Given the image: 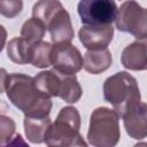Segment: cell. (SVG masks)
<instances>
[{"mask_svg":"<svg viewBox=\"0 0 147 147\" xmlns=\"http://www.w3.org/2000/svg\"><path fill=\"white\" fill-rule=\"evenodd\" d=\"M1 91L9 101L28 117H48L52 109L51 98L40 94L34 78L23 74H6L2 69Z\"/></svg>","mask_w":147,"mask_h":147,"instance_id":"cell-1","label":"cell"},{"mask_svg":"<svg viewBox=\"0 0 147 147\" xmlns=\"http://www.w3.org/2000/svg\"><path fill=\"white\" fill-rule=\"evenodd\" d=\"M103 96L121 118L139 105L141 99L137 79L126 71L116 72L105 80Z\"/></svg>","mask_w":147,"mask_h":147,"instance_id":"cell-2","label":"cell"},{"mask_svg":"<svg viewBox=\"0 0 147 147\" xmlns=\"http://www.w3.org/2000/svg\"><path fill=\"white\" fill-rule=\"evenodd\" d=\"M80 116L75 107L61 108L55 122L48 129L45 144L48 147H87L79 134Z\"/></svg>","mask_w":147,"mask_h":147,"instance_id":"cell-3","label":"cell"},{"mask_svg":"<svg viewBox=\"0 0 147 147\" xmlns=\"http://www.w3.org/2000/svg\"><path fill=\"white\" fill-rule=\"evenodd\" d=\"M119 116L114 109L99 107L90 118L87 140L93 147H115L121 138Z\"/></svg>","mask_w":147,"mask_h":147,"instance_id":"cell-4","label":"cell"},{"mask_svg":"<svg viewBox=\"0 0 147 147\" xmlns=\"http://www.w3.org/2000/svg\"><path fill=\"white\" fill-rule=\"evenodd\" d=\"M115 23L119 31L131 33L137 40L147 38V8H142L136 1H125L121 5Z\"/></svg>","mask_w":147,"mask_h":147,"instance_id":"cell-5","label":"cell"},{"mask_svg":"<svg viewBox=\"0 0 147 147\" xmlns=\"http://www.w3.org/2000/svg\"><path fill=\"white\" fill-rule=\"evenodd\" d=\"M77 10L84 25H111L118 9L113 0H82Z\"/></svg>","mask_w":147,"mask_h":147,"instance_id":"cell-6","label":"cell"},{"mask_svg":"<svg viewBox=\"0 0 147 147\" xmlns=\"http://www.w3.org/2000/svg\"><path fill=\"white\" fill-rule=\"evenodd\" d=\"M51 61L54 70L61 75H75L84 65V59L79 49L67 42L53 46Z\"/></svg>","mask_w":147,"mask_h":147,"instance_id":"cell-7","label":"cell"},{"mask_svg":"<svg viewBox=\"0 0 147 147\" xmlns=\"http://www.w3.org/2000/svg\"><path fill=\"white\" fill-rule=\"evenodd\" d=\"M80 42L87 51L106 49L114 37L111 25H84L78 31Z\"/></svg>","mask_w":147,"mask_h":147,"instance_id":"cell-8","label":"cell"},{"mask_svg":"<svg viewBox=\"0 0 147 147\" xmlns=\"http://www.w3.org/2000/svg\"><path fill=\"white\" fill-rule=\"evenodd\" d=\"M121 62L129 70H147V38L126 46L122 52Z\"/></svg>","mask_w":147,"mask_h":147,"instance_id":"cell-9","label":"cell"},{"mask_svg":"<svg viewBox=\"0 0 147 147\" xmlns=\"http://www.w3.org/2000/svg\"><path fill=\"white\" fill-rule=\"evenodd\" d=\"M126 133L133 139L147 137V103L140 102L123 117Z\"/></svg>","mask_w":147,"mask_h":147,"instance_id":"cell-10","label":"cell"},{"mask_svg":"<svg viewBox=\"0 0 147 147\" xmlns=\"http://www.w3.org/2000/svg\"><path fill=\"white\" fill-rule=\"evenodd\" d=\"M47 30L51 34V40L54 45L57 44H70L74 39V29L71 25L69 13L62 8L49 22L47 25Z\"/></svg>","mask_w":147,"mask_h":147,"instance_id":"cell-11","label":"cell"},{"mask_svg":"<svg viewBox=\"0 0 147 147\" xmlns=\"http://www.w3.org/2000/svg\"><path fill=\"white\" fill-rule=\"evenodd\" d=\"M113 62L111 53L106 49H95V51H87L84 55V69L92 74L98 75L106 71L110 68Z\"/></svg>","mask_w":147,"mask_h":147,"instance_id":"cell-12","label":"cell"},{"mask_svg":"<svg viewBox=\"0 0 147 147\" xmlns=\"http://www.w3.org/2000/svg\"><path fill=\"white\" fill-rule=\"evenodd\" d=\"M24 131L29 141L33 144L45 142V137L51 127L52 119L48 117H24Z\"/></svg>","mask_w":147,"mask_h":147,"instance_id":"cell-13","label":"cell"},{"mask_svg":"<svg viewBox=\"0 0 147 147\" xmlns=\"http://www.w3.org/2000/svg\"><path fill=\"white\" fill-rule=\"evenodd\" d=\"M34 85L38 92L47 98L59 96L61 87V75L55 70L41 71L34 77Z\"/></svg>","mask_w":147,"mask_h":147,"instance_id":"cell-14","label":"cell"},{"mask_svg":"<svg viewBox=\"0 0 147 147\" xmlns=\"http://www.w3.org/2000/svg\"><path fill=\"white\" fill-rule=\"evenodd\" d=\"M32 48L33 46L29 44L22 37L13 38L7 45L8 57L17 64H26L32 61Z\"/></svg>","mask_w":147,"mask_h":147,"instance_id":"cell-15","label":"cell"},{"mask_svg":"<svg viewBox=\"0 0 147 147\" xmlns=\"http://www.w3.org/2000/svg\"><path fill=\"white\" fill-rule=\"evenodd\" d=\"M82 94L83 90L77 80L76 75H61V87L59 98L68 103H75L80 99Z\"/></svg>","mask_w":147,"mask_h":147,"instance_id":"cell-16","label":"cell"},{"mask_svg":"<svg viewBox=\"0 0 147 147\" xmlns=\"http://www.w3.org/2000/svg\"><path fill=\"white\" fill-rule=\"evenodd\" d=\"M62 8H64V7L57 0H41V1H38L33 6V8H32V17H34V18L39 20L40 22H42L45 24V26L47 28V25L53 20V17Z\"/></svg>","mask_w":147,"mask_h":147,"instance_id":"cell-17","label":"cell"},{"mask_svg":"<svg viewBox=\"0 0 147 147\" xmlns=\"http://www.w3.org/2000/svg\"><path fill=\"white\" fill-rule=\"evenodd\" d=\"M46 29L47 28L45 26V24L42 22L32 17V18L28 20L26 22H24V24L21 29V37L33 46L42 40Z\"/></svg>","mask_w":147,"mask_h":147,"instance_id":"cell-18","label":"cell"},{"mask_svg":"<svg viewBox=\"0 0 147 147\" xmlns=\"http://www.w3.org/2000/svg\"><path fill=\"white\" fill-rule=\"evenodd\" d=\"M53 46L47 41H40L33 45L32 48V61L31 63L37 68H47L52 65L51 54Z\"/></svg>","mask_w":147,"mask_h":147,"instance_id":"cell-19","label":"cell"},{"mask_svg":"<svg viewBox=\"0 0 147 147\" xmlns=\"http://www.w3.org/2000/svg\"><path fill=\"white\" fill-rule=\"evenodd\" d=\"M15 132V123L14 121L5 115L0 116V142L5 146L7 142L10 141L13 134Z\"/></svg>","mask_w":147,"mask_h":147,"instance_id":"cell-20","label":"cell"},{"mask_svg":"<svg viewBox=\"0 0 147 147\" xmlns=\"http://www.w3.org/2000/svg\"><path fill=\"white\" fill-rule=\"evenodd\" d=\"M23 2L20 0H9V1H1L0 2V13L6 17H15L22 10Z\"/></svg>","mask_w":147,"mask_h":147,"instance_id":"cell-21","label":"cell"},{"mask_svg":"<svg viewBox=\"0 0 147 147\" xmlns=\"http://www.w3.org/2000/svg\"><path fill=\"white\" fill-rule=\"evenodd\" d=\"M2 147H29V145L26 144V141L23 139L21 134H16L9 142H7Z\"/></svg>","mask_w":147,"mask_h":147,"instance_id":"cell-22","label":"cell"},{"mask_svg":"<svg viewBox=\"0 0 147 147\" xmlns=\"http://www.w3.org/2000/svg\"><path fill=\"white\" fill-rule=\"evenodd\" d=\"M133 147H147V142H145V141H141V142H138V144H136Z\"/></svg>","mask_w":147,"mask_h":147,"instance_id":"cell-23","label":"cell"}]
</instances>
